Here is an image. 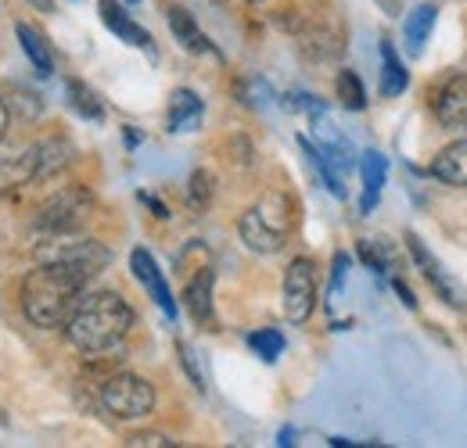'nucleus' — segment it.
Masks as SVG:
<instances>
[{
    "instance_id": "3",
    "label": "nucleus",
    "mask_w": 467,
    "mask_h": 448,
    "mask_svg": "<svg viewBox=\"0 0 467 448\" xmlns=\"http://www.w3.org/2000/svg\"><path fill=\"white\" fill-rule=\"evenodd\" d=\"M295 226L292 198L285 194H266L263 201H255L244 216H241V240L255 251V255H277L288 244V233Z\"/></svg>"
},
{
    "instance_id": "10",
    "label": "nucleus",
    "mask_w": 467,
    "mask_h": 448,
    "mask_svg": "<svg viewBox=\"0 0 467 448\" xmlns=\"http://www.w3.org/2000/svg\"><path fill=\"white\" fill-rule=\"evenodd\" d=\"M130 266H133V277L148 287L151 301H155L170 320H176V301H173V294H170V283H166V277H162V270L155 266V259H151L144 248H133Z\"/></svg>"
},
{
    "instance_id": "4",
    "label": "nucleus",
    "mask_w": 467,
    "mask_h": 448,
    "mask_svg": "<svg viewBox=\"0 0 467 448\" xmlns=\"http://www.w3.org/2000/svg\"><path fill=\"white\" fill-rule=\"evenodd\" d=\"M36 262H58V266L76 270L79 277L94 280L98 273H105L112 266V251L101 240L79 237V229L76 233H44V240L36 244Z\"/></svg>"
},
{
    "instance_id": "20",
    "label": "nucleus",
    "mask_w": 467,
    "mask_h": 448,
    "mask_svg": "<svg viewBox=\"0 0 467 448\" xmlns=\"http://www.w3.org/2000/svg\"><path fill=\"white\" fill-rule=\"evenodd\" d=\"M15 33H18V44H22V51L26 57L33 61V68L47 79V76H55V55H51V47L44 44V36L33 29V25H26V22H18L15 25Z\"/></svg>"
},
{
    "instance_id": "9",
    "label": "nucleus",
    "mask_w": 467,
    "mask_h": 448,
    "mask_svg": "<svg viewBox=\"0 0 467 448\" xmlns=\"http://www.w3.org/2000/svg\"><path fill=\"white\" fill-rule=\"evenodd\" d=\"M22 155H26V168H29V183L33 179H51L72 162V144L65 137H44L33 148H26Z\"/></svg>"
},
{
    "instance_id": "18",
    "label": "nucleus",
    "mask_w": 467,
    "mask_h": 448,
    "mask_svg": "<svg viewBox=\"0 0 467 448\" xmlns=\"http://www.w3.org/2000/svg\"><path fill=\"white\" fill-rule=\"evenodd\" d=\"M359 176H363V201H359V209L370 212V209L378 205V194H381L385 179H389V162H385V155L367 151V155L359 158Z\"/></svg>"
},
{
    "instance_id": "29",
    "label": "nucleus",
    "mask_w": 467,
    "mask_h": 448,
    "mask_svg": "<svg viewBox=\"0 0 467 448\" xmlns=\"http://www.w3.org/2000/svg\"><path fill=\"white\" fill-rule=\"evenodd\" d=\"M140 201H148V205H151V212H155V216H159V219H170V209H166V205H162V201H155V198H151V194H140Z\"/></svg>"
},
{
    "instance_id": "1",
    "label": "nucleus",
    "mask_w": 467,
    "mask_h": 448,
    "mask_svg": "<svg viewBox=\"0 0 467 448\" xmlns=\"http://www.w3.org/2000/svg\"><path fill=\"white\" fill-rule=\"evenodd\" d=\"M87 283H90L87 277H79L76 270L58 266V262H40L36 270H29L22 280V309L29 323L40 331L65 327L79 298L87 294Z\"/></svg>"
},
{
    "instance_id": "30",
    "label": "nucleus",
    "mask_w": 467,
    "mask_h": 448,
    "mask_svg": "<svg viewBox=\"0 0 467 448\" xmlns=\"http://www.w3.org/2000/svg\"><path fill=\"white\" fill-rule=\"evenodd\" d=\"M396 290L403 294V305H407V309H417V298L410 294V287H407V283H403V280H396Z\"/></svg>"
},
{
    "instance_id": "17",
    "label": "nucleus",
    "mask_w": 467,
    "mask_h": 448,
    "mask_svg": "<svg viewBox=\"0 0 467 448\" xmlns=\"http://www.w3.org/2000/svg\"><path fill=\"white\" fill-rule=\"evenodd\" d=\"M435 18H439V7L435 4H417L407 15V25H403V40H407L410 55H424V44L435 29Z\"/></svg>"
},
{
    "instance_id": "21",
    "label": "nucleus",
    "mask_w": 467,
    "mask_h": 448,
    "mask_svg": "<svg viewBox=\"0 0 467 448\" xmlns=\"http://www.w3.org/2000/svg\"><path fill=\"white\" fill-rule=\"evenodd\" d=\"M68 108L79 115V118H87V122H101L105 118V105H101V97L83 83V79H68Z\"/></svg>"
},
{
    "instance_id": "31",
    "label": "nucleus",
    "mask_w": 467,
    "mask_h": 448,
    "mask_svg": "<svg viewBox=\"0 0 467 448\" xmlns=\"http://www.w3.org/2000/svg\"><path fill=\"white\" fill-rule=\"evenodd\" d=\"M7 126H11V108L0 101V140H4V133H7Z\"/></svg>"
},
{
    "instance_id": "26",
    "label": "nucleus",
    "mask_w": 467,
    "mask_h": 448,
    "mask_svg": "<svg viewBox=\"0 0 467 448\" xmlns=\"http://www.w3.org/2000/svg\"><path fill=\"white\" fill-rule=\"evenodd\" d=\"M180 348V362H183V370H187V377H191V384L198 388V392H205V373H202V366H198V359H194V348L191 344H176Z\"/></svg>"
},
{
    "instance_id": "16",
    "label": "nucleus",
    "mask_w": 467,
    "mask_h": 448,
    "mask_svg": "<svg viewBox=\"0 0 467 448\" xmlns=\"http://www.w3.org/2000/svg\"><path fill=\"white\" fill-rule=\"evenodd\" d=\"M431 176L446 187H467V140L450 144L435 162H431Z\"/></svg>"
},
{
    "instance_id": "22",
    "label": "nucleus",
    "mask_w": 467,
    "mask_h": 448,
    "mask_svg": "<svg viewBox=\"0 0 467 448\" xmlns=\"http://www.w3.org/2000/svg\"><path fill=\"white\" fill-rule=\"evenodd\" d=\"M213 194H216L213 172L209 168H194L191 179H187V205H191V212H209Z\"/></svg>"
},
{
    "instance_id": "23",
    "label": "nucleus",
    "mask_w": 467,
    "mask_h": 448,
    "mask_svg": "<svg viewBox=\"0 0 467 448\" xmlns=\"http://www.w3.org/2000/svg\"><path fill=\"white\" fill-rule=\"evenodd\" d=\"M335 90H338L342 108H349V112H363V108H367V90H363V79H359L352 68H342V72H338Z\"/></svg>"
},
{
    "instance_id": "6",
    "label": "nucleus",
    "mask_w": 467,
    "mask_h": 448,
    "mask_svg": "<svg viewBox=\"0 0 467 448\" xmlns=\"http://www.w3.org/2000/svg\"><path fill=\"white\" fill-rule=\"evenodd\" d=\"M101 405L116 420H144L155 409V388L137 373H116L101 384Z\"/></svg>"
},
{
    "instance_id": "19",
    "label": "nucleus",
    "mask_w": 467,
    "mask_h": 448,
    "mask_svg": "<svg viewBox=\"0 0 467 448\" xmlns=\"http://www.w3.org/2000/svg\"><path fill=\"white\" fill-rule=\"evenodd\" d=\"M410 87L407 65L400 61L396 47L389 40H381V97H400Z\"/></svg>"
},
{
    "instance_id": "32",
    "label": "nucleus",
    "mask_w": 467,
    "mask_h": 448,
    "mask_svg": "<svg viewBox=\"0 0 467 448\" xmlns=\"http://www.w3.org/2000/svg\"><path fill=\"white\" fill-rule=\"evenodd\" d=\"M33 7H40V11H55V0H29Z\"/></svg>"
},
{
    "instance_id": "27",
    "label": "nucleus",
    "mask_w": 467,
    "mask_h": 448,
    "mask_svg": "<svg viewBox=\"0 0 467 448\" xmlns=\"http://www.w3.org/2000/svg\"><path fill=\"white\" fill-rule=\"evenodd\" d=\"M176 442H170L166 434H133L130 448H173Z\"/></svg>"
},
{
    "instance_id": "2",
    "label": "nucleus",
    "mask_w": 467,
    "mask_h": 448,
    "mask_svg": "<svg viewBox=\"0 0 467 448\" xmlns=\"http://www.w3.org/2000/svg\"><path fill=\"white\" fill-rule=\"evenodd\" d=\"M130 327H133V309L122 301V294L94 290L79 298L76 312L65 323V334L83 355H105L130 334Z\"/></svg>"
},
{
    "instance_id": "25",
    "label": "nucleus",
    "mask_w": 467,
    "mask_h": 448,
    "mask_svg": "<svg viewBox=\"0 0 467 448\" xmlns=\"http://www.w3.org/2000/svg\"><path fill=\"white\" fill-rule=\"evenodd\" d=\"M248 348H252L263 362H274V359L285 351V334H281V331H255V334H248Z\"/></svg>"
},
{
    "instance_id": "24",
    "label": "nucleus",
    "mask_w": 467,
    "mask_h": 448,
    "mask_svg": "<svg viewBox=\"0 0 467 448\" xmlns=\"http://www.w3.org/2000/svg\"><path fill=\"white\" fill-rule=\"evenodd\" d=\"M29 183V168H26V155H0V194L26 187Z\"/></svg>"
},
{
    "instance_id": "8",
    "label": "nucleus",
    "mask_w": 467,
    "mask_h": 448,
    "mask_svg": "<svg viewBox=\"0 0 467 448\" xmlns=\"http://www.w3.org/2000/svg\"><path fill=\"white\" fill-rule=\"evenodd\" d=\"M317 309V266L313 259H292L285 270V316L292 323H306Z\"/></svg>"
},
{
    "instance_id": "5",
    "label": "nucleus",
    "mask_w": 467,
    "mask_h": 448,
    "mask_svg": "<svg viewBox=\"0 0 467 448\" xmlns=\"http://www.w3.org/2000/svg\"><path fill=\"white\" fill-rule=\"evenodd\" d=\"M94 216V194L87 187H65L58 194H51L40 212H36V229L40 233H76L90 223Z\"/></svg>"
},
{
    "instance_id": "7",
    "label": "nucleus",
    "mask_w": 467,
    "mask_h": 448,
    "mask_svg": "<svg viewBox=\"0 0 467 448\" xmlns=\"http://www.w3.org/2000/svg\"><path fill=\"white\" fill-rule=\"evenodd\" d=\"M407 248H410V255H413V262H417V270H420V277L431 283V290H435L450 309H467V290L461 287V280L424 248V240H420L417 233H407Z\"/></svg>"
},
{
    "instance_id": "13",
    "label": "nucleus",
    "mask_w": 467,
    "mask_h": 448,
    "mask_svg": "<svg viewBox=\"0 0 467 448\" xmlns=\"http://www.w3.org/2000/svg\"><path fill=\"white\" fill-rule=\"evenodd\" d=\"M101 22L116 33L122 44L140 47V51H151V36H148V29H144V25H137V22L130 18V11H122V4H119V0H101Z\"/></svg>"
},
{
    "instance_id": "11",
    "label": "nucleus",
    "mask_w": 467,
    "mask_h": 448,
    "mask_svg": "<svg viewBox=\"0 0 467 448\" xmlns=\"http://www.w3.org/2000/svg\"><path fill=\"white\" fill-rule=\"evenodd\" d=\"M435 118L442 129L467 126V76H450L435 97Z\"/></svg>"
},
{
    "instance_id": "15",
    "label": "nucleus",
    "mask_w": 467,
    "mask_h": 448,
    "mask_svg": "<svg viewBox=\"0 0 467 448\" xmlns=\"http://www.w3.org/2000/svg\"><path fill=\"white\" fill-rule=\"evenodd\" d=\"M170 29H173L176 44L191 55H216V47L205 40V33L198 29V22L191 18V11L183 7H170Z\"/></svg>"
},
{
    "instance_id": "14",
    "label": "nucleus",
    "mask_w": 467,
    "mask_h": 448,
    "mask_svg": "<svg viewBox=\"0 0 467 448\" xmlns=\"http://www.w3.org/2000/svg\"><path fill=\"white\" fill-rule=\"evenodd\" d=\"M202 115H205V105L194 90H173L170 94V112H166V129L170 133H191L202 126Z\"/></svg>"
},
{
    "instance_id": "28",
    "label": "nucleus",
    "mask_w": 467,
    "mask_h": 448,
    "mask_svg": "<svg viewBox=\"0 0 467 448\" xmlns=\"http://www.w3.org/2000/svg\"><path fill=\"white\" fill-rule=\"evenodd\" d=\"M346 270H349V255H335V277H331V290H338L346 283Z\"/></svg>"
},
{
    "instance_id": "12",
    "label": "nucleus",
    "mask_w": 467,
    "mask_h": 448,
    "mask_svg": "<svg viewBox=\"0 0 467 448\" xmlns=\"http://www.w3.org/2000/svg\"><path fill=\"white\" fill-rule=\"evenodd\" d=\"M213 283H216V273L209 266H202L187 280V290H183V305H187L191 320L205 331H213V323H216V316H213Z\"/></svg>"
}]
</instances>
